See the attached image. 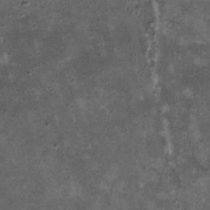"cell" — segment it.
<instances>
[{
  "mask_svg": "<svg viewBox=\"0 0 210 210\" xmlns=\"http://www.w3.org/2000/svg\"><path fill=\"white\" fill-rule=\"evenodd\" d=\"M120 173V167L119 166H117V165H113L110 167L109 169L108 170L107 172V178L108 180H113L115 178L119 176Z\"/></svg>",
  "mask_w": 210,
  "mask_h": 210,
  "instance_id": "cell-1",
  "label": "cell"
},
{
  "mask_svg": "<svg viewBox=\"0 0 210 210\" xmlns=\"http://www.w3.org/2000/svg\"><path fill=\"white\" fill-rule=\"evenodd\" d=\"M151 165L153 166V168H155L158 171H161L164 167V161L161 158H158L151 161Z\"/></svg>",
  "mask_w": 210,
  "mask_h": 210,
  "instance_id": "cell-2",
  "label": "cell"
},
{
  "mask_svg": "<svg viewBox=\"0 0 210 210\" xmlns=\"http://www.w3.org/2000/svg\"><path fill=\"white\" fill-rule=\"evenodd\" d=\"M194 63L198 67H205L208 63V61L204 57H195L194 58Z\"/></svg>",
  "mask_w": 210,
  "mask_h": 210,
  "instance_id": "cell-3",
  "label": "cell"
},
{
  "mask_svg": "<svg viewBox=\"0 0 210 210\" xmlns=\"http://www.w3.org/2000/svg\"><path fill=\"white\" fill-rule=\"evenodd\" d=\"M191 137H192V140L194 141H198V140H200L202 138V133L200 132V131L198 130L197 128L195 130H192Z\"/></svg>",
  "mask_w": 210,
  "mask_h": 210,
  "instance_id": "cell-4",
  "label": "cell"
},
{
  "mask_svg": "<svg viewBox=\"0 0 210 210\" xmlns=\"http://www.w3.org/2000/svg\"><path fill=\"white\" fill-rule=\"evenodd\" d=\"M182 21L183 22V24L189 25V24H191V23L194 21V20H193L192 16H191V15H189V14H186L182 17Z\"/></svg>",
  "mask_w": 210,
  "mask_h": 210,
  "instance_id": "cell-5",
  "label": "cell"
},
{
  "mask_svg": "<svg viewBox=\"0 0 210 210\" xmlns=\"http://www.w3.org/2000/svg\"><path fill=\"white\" fill-rule=\"evenodd\" d=\"M77 105L78 106V108H80L81 109H84V108H86V107H87V101L86 99H82V98H79V99H77Z\"/></svg>",
  "mask_w": 210,
  "mask_h": 210,
  "instance_id": "cell-6",
  "label": "cell"
},
{
  "mask_svg": "<svg viewBox=\"0 0 210 210\" xmlns=\"http://www.w3.org/2000/svg\"><path fill=\"white\" fill-rule=\"evenodd\" d=\"M182 93H183L184 96L186 97V98H192L193 95H194V92L192 90V89L189 88V87H186L185 89H183Z\"/></svg>",
  "mask_w": 210,
  "mask_h": 210,
  "instance_id": "cell-7",
  "label": "cell"
}]
</instances>
